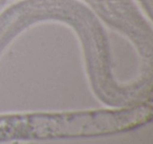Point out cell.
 <instances>
[{"label":"cell","mask_w":153,"mask_h":144,"mask_svg":"<svg viewBox=\"0 0 153 144\" xmlns=\"http://www.w3.org/2000/svg\"><path fill=\"white\" fill-rule=\"evenodd\" d=\"M100 20L126 35L137 49L140 57L150 62L152 28L134 0H84Z\"/></svg>","instance_id":"6da1fadb"}]
</instances>
